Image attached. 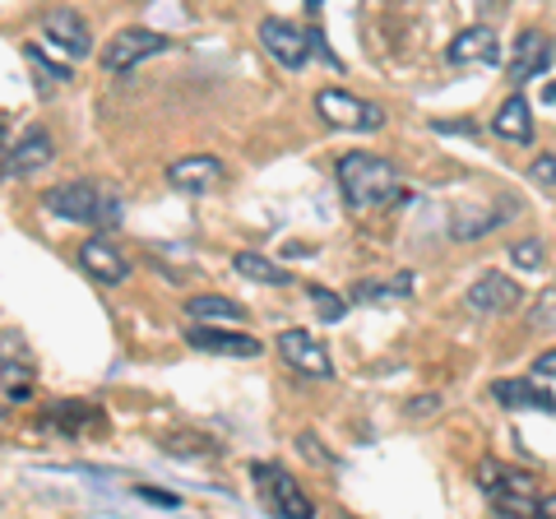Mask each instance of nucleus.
I'll use <instances>...</instances> for the list:
<instances>
[{"instance_id": "5701e85b", "label": "nucleus", "mask_w": 556, "mask_h": 519, "mask_svg": "<svg viewBox=\"0 0 556 519\" xmlns=\"http://www.w3.org/2000/svg\"><path fill=\"white\" fill-rule=\"evenodd\" d=\"M353 302H390V298H413V274H399L394 283H357L348 292Z\"/></svg>"}, {"instance_id": "f8f14e48", "label": "nucleus", "mask_w": 556, "mask_h": 519, "mask_svg": "<svg viewBox=\"0 0 556 519\" xmlns=\"http://www.w3.org/2000/svg\"><path fill=\"white\" fill-rule=\"evenodd\" d=\"M445 61L450 65H496L501 61V42L486 24H468L464 33H455L445 47Z\"/></svg>"}, {"instance_id": "4468645a", "label": "nucleus", "mask_w": 556, "mask_h": 519, "mask_svg": "<svg viewBox=\"0 0 556 519\" xmlns=\"http://www.w3.org/2000/svg\"><path fill=\"white\" fill-rule=\"evenodd\" d=\"M547 61H552V42H547L538 28H525V33L515 38L510 71H506V75H510V84L519 89V84H529L533 75H543V71H547Z\"/></svg>"}, {"instance_id": "c756f323", "label": "nucleus", "mask_w": 556, "mask_h": 519, "mask_svg": "<svg viewBox=\"0 0 556 519\" xmlns=\"http://www.w3.org/2000/svg\"><path fill=\"white\" fill-rule=\"evenodd\" d=\"M135 496H139V501H153V506H167V510L181 506L177 492H159V488H135Z\"/></svg>"}, {"instance_id": "20e7f679", "label": "nucleus", "mask_w": 556, "mask_h": 519, "mask_svg": "<svg viewBox=\"0 0 556 519\" xmlns=\"http://www.w3.org/2000/svg\"><path fill=\"white\" fill-rule=\"evenodd\" d=\"M251 478H255V492H260V501H265L269 515H288V519H311V515H316V506H311V501L302 496V488L283 469H278V464L255 459Z\"/></svg>"}, {"instance_id": "6e6552de", "label": "nucleus", "mask_w": 556, "mask_h": 519, "mask_svg": "<svg viewBox=\"0 0 556 519\" xmlns=\"http://www.w3.org/2000/svg\"><path fill=\"white\" fill-rule=\"evenodd\" d=\"M278 357H283L292 371H302V376H316V380H329V376H334L325 343L311 334V330H283V334H278Z\"/></svg>"}, {"instance_id": "a211bd4d", "label": "nucleus", "mask_w": 556, "mask_h": 519, "mask_svg": "<svg viewBox=\"0 0 556 519\" xmlns=\"http://www.w3.org/2000/svg\"><path fill=\"white\" fill-rule=\"evenodd\" d=\"M42 33H47L51 47H65L70 56H89V51H93L89 28H84V20H79L75 10H51L47 24H42Z\"/></svg>"}, {"instance_id": "c85d7f7f", "label": "nucleus", "mask_w": 556, "mask_h": 519, "mask_svg": "<svg viewBox=\"0 0 556 519\" xmlns=\"http://www.w3.org/2000/svg\"><path fill=\"white\" fill-rule=\"evenodd\" d=\"M529 181H538V186H556V153H543V159L529 167Z\"/></svg>"}, {"instance_id": "f257e3e1", "label": "nucleus", "mask_w": 556, "mask_h": 519, "mask_svg": "<svg viewBox=\"0 0 556 519\" xmlns=\"http://www.w3.org/2000/svg\"><path fill=\"white\" fill-rule=\"evenodd\" d=\"M334 177H339L343 204H348V210H357V214L386 210V204H394L399 195H404L394 163L376 159V153H362V149L357 153H343L339 167H334Z\"/></svg>"}, {"instance_id": "9d476101", "label": "nucleus", "mask_w": 556, "mask_h": 519, "mask_svg": "<svg viewBox=\"0 0 556 519\" xmlns=\"http://www.w3.org/2000/svg\"><path fill=\"white\" fill-rule=\"evenodd\" d=\"M464 302H468V311H478V316H501V311L519 306V283L501 269H486L482 279L464 292Z\"/></svg>"}, {"instance_id": "b1692460", "label": "nucleus", "mask_w": 556, "mask_h": 519, "mask_svg": "<svg viewBox=\"0 0 556 519\" xmlns=\"http://www.w3.org/2000/svg\"><path fill=\"white\" fill-rule=\"evenodd\" d=\"M501 210H486V214H455V223H450V237L455 241H473V237H482V232H492V228H501Z\"/></svg>"}, {"instance_id": "dca6fc26", "label": "nucleus", "mask_w": 556, "mask_h": 519, "mask_svg": "<svg viewBox=\"0 0 556 519\" xmlns=\"http://www.w3.org/2000/svg\"><path fill=\"white\" fill-rule=\"evenodd\" d=\"M492 135L501 144H533V107L525 93H510L492 116Z\"/></svg>"}, {"instance_id": "7ed1b4c3", "label": "nucleus", "mask_w": 556, "mask_h": 519, "mask_svg": "<svg viewBox=\"0 0 556 519\" xmlns=\"http://www.w3.org/2000/svg\"><path fill=\"white\" fill-rule=\"evenodd\" d=\"M42 210L65 223H98V228H116L121 223V204L102 195L93 181H65L56 190H47Z\"/></svg>"}, {"instance_id": "f03ea898", "label": "nucleus", "mask_w": 556, "mask_h": 519, "mask_svg": "<svg viewBox=\"0 0 556 519\" xmlns=\"http://www.w3.org/2000/svg\"><path fill=\"white\" fill-rule=\"evenodd\" d=\"M478 492L486 496V506H496L501 515H538V482L525 469H510L501 459H482L478 464Z\"/></svg>"}, {"instance_id": "cd10ccee", "label": "nucleus", "mask_w": 556, "mask_h": 519, "mask_svg": "<svg viewBox=\"0 0 556 519\" xmlns=\"http://www.w3.org/2000/svg\"><path fill=\"white\" fill-rule=\"evenodd\" d=\"M298 450H302L311 464H325V469H334V455H329V450L316 441V431H302V436H298Z\"/></svg>"}, {"instance_id": "412c9836", "label": "nucleus", "mask_w": 556, "mask_h": 519, "mask_svg": "<svg viewBox=\"0 0 556 519\" xmlns=\"http://www.w3.org/2000/svg\"><path fill=\"white\" fill-rule=\"evenodd\" d=\"M163 455H177V459H214L218 445L200 436V431H172V436H163Z\"/></svg>"}, {"instance_id": "f3484780", "label": "nucleus", "mask_w": 556, "mask_h": 519, "mask_svg": "<svg viewBox=\"0 0 556 519\" xmlns=\"http://www.w3.org/2000/svg\"><path fill=\"white\" fill-rule=\"evenodd\" d=\"M56 159V144L42 126H33L20 144H5V177H20V172H38Z\"/></svg>"}, {"instance_id": "473e14b6", "label": "nucleus", "mask_w": 556, "mask_h": 519, "mask_svg": "<svg viewBox=\"0 0 556 519\" xmlns=\"http://www.w3.org/2000/svg\"><path fill=\"white\" fill-rule=\"evenodd\" d=\"M538 510H543V515H552V519H556V496H543V501H538Z\"/></svg>"}, {"instance_id": "72a5a7b5", "label": "nucleus", "mask_w": 556, "mask_h": 519, "mask_svg": "<svg viewBox=\"0 0 556 519\" xmlns=\"http://www.w3.org/2000/svg\"><path fill=\"white\" fill-rule=\"evenodd\" d=\"M543 102H556V84H547V89H543Z\"/></svg>"}, {"instance_id": "aec40b11", "label": "nucleus", "mask_w": 556, "mask_h": 519, "mask_svg": "<svg viewBox=\"0 0 556 519\" xmlns=\"http://www.w3.org/2000/svg\"><path fill=\"white\" fill-rule=\"evenodd\" d=\"M232 269L241 274V279H251V283H269V288H288L292 283V274L283 265H274L269 255H255V251L232 255Z\"/></svg>"}, {"instance_id": "39448f33", "label": "nucleus", "mask_w": 556, "mask_h": 519, "mask_svg": "<svg viewBox=\"0 0 556 519\" xmlns=\"http://www.w3.org/2000/svg\"><path fill=\"white\" fill-rule=\"evenodd\" d=\"M316 116L334 130H380L386 126V107H376V102L357 98V93H343V89H320Z\"/></svg>"}, {"instance_id": "6ab92c4d", "label": "nucleus", "mask_w": 556, "mask_h": 519, "mask_svg": "<svg viewBox=\"0 0 556 519\" xmlns=\"http://www.w3.org/2000/svg\"><path fill=\"white\" fill-rule=\"evenodd\" d=\"M186 316L200 320V325H247V320H251L247 306L218 298V292H200V298H190V302H186Z\"/></svg>"}, {"instance_id": "393cba45", "label": "nucleus", "mask_w": 556, "mask_h": 519, "mask_svg": "<svg viewBox=\"0 0 556 519\" xmlns=\"http://www.w3.org/2000/svg\"><path fill=\"white\" fill-rule=\"evenodd\" d=\"M306 302L316 306V316H320L325 325L343 320V311H348V302L339 298V292H329V288H320V283H311V288H306Z\"/></svg>"}, {"instance_id": "9b49d317", "label": "nucleus", "mask_w": 556, "mask_h": 519, "mask_svg": "<svg viewBox=\"0 0 556 519\" xmlns=\"http://www.w3.org/2000/svg\"><path fill=\"white\" fill-rule=\"evenodd\" d=\"M79 269L89 274L93 283H108V288H116V283H126V274H130V260L121 255L108 237H89L79 246Z\"/></svg>"}, {"instance_id": "a878e982", "label": "nucleus", "mask_w": 556, "mask_h": 519, "mask_svg": "<svg viewBox=\"0 0 556 519\" xmlns=\"http://www.w3.org/2000/svg\"><path fill=\"white\" fill-rule=\"evenodd\" d=\"M529 330H538V334H547V330H556V288H547V292H538V306L529 311Z\"/></svg>"}, {"instance_id": "7c9ffc66", "label": "nucleus", "mask_w": 556, "mask_h": 519, "mask_svg": "<svg viewBox=\"0 0 556 519\" xmlns=\"http://www.w3.org/2000/svg\"><path fill=\"white\" fill-rule=\"evenodd\" d=\"M437 408H441L437 394H422V400H413V404H408L413 418H431V413H437Z\"/></svg>"}, {"instance_id": "2eb2a0df", "label": "nucleus", "mask_w": 556, "mask_h": 519, "mask_svg": "<svg viewBox=\"0 0 556 519\" xmlns=\"http://www.w3.org/2000/svg\"><path fill=\"white\" fill-rule=\"evenodd\" d=\"M492 400L501 408H538V413H556V394H547L538 380H525V376H506V380H492Z\"/></svg>"}, {"instance_id": "f704fd0d", "label": "nucleus", "mask_w": 556, "mask_h": 519, "mask_svg": "<svg viewBox=\"0 0 556 519\" xmlns=\"http://www.w3.org/2000/svg\"><path fill=\"white\" fill-rule=\"evenodd\" d=\"M320 5H325V0H306V10H311V14H316Z\"/></svg>"}, {"instance_id": "1a4fd4ad", "label": "nucleus", "mask_w": 556, "mask_h": 519, "mask_svg": "<svg viewBox=\"0 0 556 519\" xmlns=\"http://www.w3.org/2000/svg\"><path fill=\"white\" fill-rule=\"evenodd\" d=\"M223 167L214 153H190V159H177L167 167V186L181 190V195H208V190H218L223 181Z\"/></svg>"}, {"instance_id": "0eeeda50", "label": "nucleus", "mask_w": 556, "mask_h": 519, "mask_svg": "<svg viewBox=\"0 0 556 519\" xmlns=\"http://www.w3.org/2000/svg\"><path fill=\"white\" fill-rule=\"evenodd\" d=\"M260 47H265L283 71H302L306 56L316 51V33H306V28L288 24V20H274L269 14V20L260 24Z\"/></svg>"}, {"instance_id": "4be33fe9", "label": "nucleus", "mask_w": 556, "mask_h": 519, "mask_svg": "<svg viewBox=\"0 0 556 519\" xmlns=\"http://www.w3.org/2000/svg\"><path fill=\"white\" fill-rule=\"evenodd\" d=\"M24 61L33 65V79H38V93H51V89H56V84H70V71H65V65H56V61H47L42 56V47H24Z\"/></svg>"}, {"instance_id": "2f4dec72", "label": "nucleus", "mask_w": 556, "mask_h": 519, "mask_svg": "<svg viewBox=\"0 0 556 519\" xmlns=\"http://www.w3.org/2000/svg\"><path fill=\"white\" fill-rule=\"evenodd\" d=\"M533 376H547V380H556V349H547L543 357L533 362Z\"/></svg>"}, {"instance_id": "423d86ee", "label": "nucleus", "mask_w": 556, "mask_h": 519, "mask_svg": "<svg viewBox=\"0 0 556 519\" xmlns=\"http://www.w3.org/2000/svg\"><path fill=\"white\" fill-rule=\"evenodd\" d=\"M159 51H167L163 33H153V28H121V33H112V42L98 51V65L108 75H130L139 61L159 56Z\"/></svg>"}, {"instance_id": "bb28decb", "label": "nucleus", "mask_w": 556, "mask_h": 519, "mask_svg": "<svg viewBox=\"0 0 556 519\" xmlns=\"http://www.w3.org/2000/svg\"><path fill=\"white\" fill-rule=\"evenodd\" d=\"M510 260H515V269H538L543 265V241H515Z\"/></svg>"}, {"instance_id": "ddd939ff", "label": "nucleus", "mask_w": 556, "mask_h": 519, "mask_svg": "<svg viewBox=\"0 0 556 519\" xmlns=\"http://www.w3.org/2000/svg\"><path fill=\"white\" fill-rule=\"evenodd\" d=\"M186 343L195 353H218V357H255L260 353V339L255 334H241V330H214V325H200L186 330Z\"/></svg>"}]
</instances>
